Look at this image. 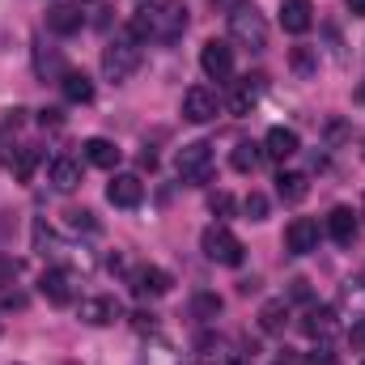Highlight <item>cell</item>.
<instances>
[{
  "label": "cell",
  "mask_w": 365,
  "mask_h": 365,
  "mask_svg": "<svg viewBox=\"0 0 365 365\" xmlns=\"http://www.w3.org/2000/svg\"><path fill=\"white\" fill-rule=\"evenodd\" d=\"M187 4L182 0H166V4H158V9H145V13H136L132 17V38L136 43H175L182 38V30H187Z\"/></svg>",
  "instance_id": "6da1fadb"
},
{
  "label": "cell",
  "mask_w": 365,
  "mask_h": 365,
  "mask_svg": "<svg viewBox=\"0 0 365 365\" xmlns=\"http://www.w3.org/2000/svg\"><path fill=\"white\" fill-rule=\"evenodd\" d=\"M230 38H234L238 47H247V51H264V47H268V21H264V13H259L251 0L230 13Z\"/></svg>",
  "instance_id": "7a4b0ae2"
},
{
  "label": "cell",
  "mask_w": 365,
  "mask_h": 365,
  "mask_svg": "<svg viewBox=\"0 0 365 365\" xmlns=\"http://www.w3.org/2000/svg\"><path fill=\"white\" fill-rule=\"evenodd\" d=\"M200 251H204L212 264H221V268H238V264L247 259L242 238H238V234H230L225 225H208V230L200 234Z\"/></svg>",
  "instance_id": "3957f363"
},
{
  "label": "cell",
  "mask_w": 365,
  "mask_h": 365,
  "mask_svg": "<svg viewBox=\"0 0 365 365\" xmlns=\"http://www.w3.org/2000/svg\"><path fill=\"white\" fill-rule=\"evenodd\" d=\"M140 68V43L128 34V38H115L106 51H102V73H106V81H128L132 73Z\"/></svg>",
  "instance_id": "277c9868"
},
{
  "label": "cell",
  "mask_w": 365,
  "mask_h": 365,
  "mask_svg": "<svg viewBox=\"0 0 365 365\" xmlns=\"http://www.w3.org/2000/svg\"><path fill=\"white\" fill-rule=\"evenodd\" d=\"M175 170H179V179L191 182V187L208 182V175H212V145H208V140H191V145H182L179 158H175Z\"/></svg>",
  "instance_id": "5b68a950"
},
{
  "label": "cell",
  "mask_w": 365,
  "mask_h": 365,
  "mask_svg": "<svg viewBox=\"0 0 365 365\" xmlns=\"http://www.w3.org/2000/svg\"><path fill=\"white\" fill-rule=\"evenodd\" d=\"M200 68H204V77H212V81L234 77V47H230L225 38H208V43L200 47Z\"/></svg>",
  "instance_id": "8992f818"
},
{
  "label": "cell",
  "mask_w": 365,
  "mask_h": 365,
  "mask_svg": "<svg viewBox=\"0 0 365 365\" xmlns=\"http://www.w3.org/2000/svg\"><path fill=\"white\" fill-rule=\"evenodd\" d=\"M217 110H221V98L208 90V86H191V90L182 93V119H191V123H212Z\"/></svg>",
  "instance_id": "52a82bcc"
},
{
  "label": "cell",
  "mask_w": 365,
  "mask_h": 365,
  "mask_svg": "<svg viewBox=\"0 0 365 365\" xmlns=\"http://www.w3.org/2000/svg\"><path fill=\"white\" fill-rule=\"evenodd\" d=\"M38 293H43L51 306H73V297H77V276L68 272V268H47L43 280H38Z\"/></svg>",
  "instance_id": "ba28073f"
},
{
  "label": "cell",
  "mask_w": 365,
  "mask_h": 365,
  "mask_svg": "<svg viewBox=\"0 0 365 365\" xmlns=\"http://www.w3.org/2000/svg\"><path fill=\"white\" fill-rule=\"evenodd\" d=\"M314 247H319V221L293 217L289 230H284V251H289V255H310Z\"/></svg>",
  "instance_id": "9c48e42d"
},
{
  "label": "cell",
  "mask_w": 365,
  "mask_h": 365,
  "mask_svg": "<svg viewBox=\"0 0 365 365\" xmlns=\"http://www.w3.org/2000/svg\"><path fill=\"white\" fill-rule=\"evenodd\" d=\"M128 284H132L136 297H166L175 289L170 272H162V268H136V272L128 276Z\"/></svg>",
  "instance_id": "30bf717a"
},
{
  "label": "cell",
  "mask_w": 365,
  "mask_h": 365,
  "mask_svg": "<svg viewBox=\"0 0 365 365\" xmlns=\"http://www.w3.org/2000/svg\"><path fill=\"white\" fill-rule=\"evenodd\" d=\"M327 234H331V242H340V247H353L357 242V234H361V221H357V212L353 208H331L327 212Z\"/></svg>",
  "instance_id": "8fae6325"
},
{
  "label": "cell",
  "mask_w": 365,
  "mask_h": 365,
  "mask_svg": "<svg viewBox=\"0 0 365 365\" xmlns=\"http://www.w3.org/2000/svg\"><path fill=\"white\" fill-rule=\"evenodd\" d=\"M106 200L115 208H136L145 200V182L136 179V175H115V179L106 182Z\"/></svg>",
  "instance_id": "7c38bea8"
},
{
  "label": "cell",
  "mask_w": 365,
  "mask_h": 365,
  "mask_svg": "<svg viewBox=\"0 0 365 365\" xmlns=\"http://www.w3.org/2000/svg\"><path fill=\"white\" fill-rule=\"evenodd\" d=\"M119 314H123V306H119L110 293H102V297H86V302H81V319H86L90 327H110Z\"/></svg>",
  "instance_id": "4fadbf2b"
},
{
  "label": "cell",
  "mask_w": 365,
  "mask_h": 365,
  "mask_svg": "<svg viewBox=\"0 0 365 365\" xmlns=\"http://www.w3.org/2000/svg\"><path fill=\"white\" fill-rule=\"evenodd\" d=\"M310 340H327L340 323H336V306H310L306 314H302V323H297Z\"/></svg>",
  "instance_id": "5bb4252c"
},
{
  "label": "cell",
  "mask_w": 365,
  "mask_h": 365,
  "mask_svg": "<svg viewBox=\"0 0 365 365\" xmlns=\"http://www.w3.org/2000/svg\"><path fill=\"white\" fill-rule=\"evenodd\" d=\"M280 26L289 34H306L314 26V4L310 0H280Z\"/></svg>",
  "instance_id": "9a60e30c"
},
{
  "label": "cell",
  "mask_w": 365,
  "mask_h": 365,
  "mask_svg": "<svg viewBox=\"0 0 365 365\" xmlns=\"http://www.w3.org/2000/svg\"><path fill=\"white\" fill-rule=\"evenodd\" d=\"M86 162L98 166V170H115V166L123 162V149H119L115 140H106V136H90V140H86Z\"/></svg>",
  "instance_id": "2e32d148"
},
{
  "label": "cell",
  "mask_w": 365,
  "mask_h": 365,
  "mask_svg": "<svg viewBox=\"0 0 365 365\" xmlns=\"http://www.w3.org/2000/svg\"><path fill=\"white\" fill-rule=\"evenodd\" d=\"M297 149H302V140H297L293 128H268V136H264V158L284 162V158H293Z\"/></svg>",
  "instance_id": "e0dca14e"
},
{
  "label": "cell",
  "mask_w": 365,
  "mask_h": 365,
  "mask_svg": "<svg viewBox=\"0 0 365 365\" xmlns=\"http://www.w3.org/2000/svg\"><path fill=\"white\" fill-rule=\"evenodd\" d=\"M81 26H86V13H81V9H73V4L47 9V30H51V34H77Z\"/></svg>",
  "instance_id": "ac0fdd59"
},
{
  "label": "cell",
  "mask_w": 365,
  "mask_h": 365,
  "mask_svg": "<svg viewBox=\"0 0 365 365\" xmlns=\"http://www.w3.org/2000/svg\"><path fill=\"white\" fill-rule=\"evenodd\" d=\"M51 187L56 191H77L81 187V162H73V158H56L51 162Z\"/></svg>",
  "instance_id": "d6986e66"
},
{
  "label": "cell",
  "mask_w": 365,
  "mask_h": 365,
  "mask_svg": "<svg viewBox=\"0 0 365 365\" xmlns=\"http://www.w3.org/2000/svg\"><path fill=\"white\" fill-rule=\"evenodd\" d=\"M259 327H264L268 336H280V331L289 327V302H284V297H272V302L259 306Z\"/></svg>",
  "instance_id": "ffe728a7"
},
{
  "label": "cell",
  "mask_w": 365,
  "mask_h": 365,
  "mask_svg": "<svg viewBox=\"0 0 365 365\" xmlns=\"http://www.w3.org/2000/svg\"><path fill=\"white\" fill-rule=\"evenodd\" d=\"M306 191H310L306 175H297V170H280V175H276V195H280L284 204H302Z\"/></svg>",
  "instance_id": "44dd1931"
},
{
  "label": "cell",
  "mask_w": 365,
  "mask_h": 365,
  "mask_svg": "<svg viewBox=\"0 0 365 365\" xmlns=\"http://www.w3.org/2000/svg\"><path fill=\"white\" fill-rule=\"evenodd\" d=\"M259 162H264V145H251V140L234 145V153H230V166H234L238 175H251Z\"/></svg>",
  "instance_id": "7402d4cb"
},
{
  "label": "cell",
  "mask_w": 365,
  "mask_h": 365,
  "mask_svg": "<svg viewBox=\"0 0 365 365\" xmlns=\"http://www.w3.org/2000/svg\"><path fill=\"white\" fill-rule=\"evenodd\" d=\"M60 90H64L68 102H93V81L86 73H64L60 77Z\"/></svg>",
  "instance_id": "603a6c76"
},
{
  "label": "cell",
  "mask_w": 365,
  "mask_h": 365,
  "mask_svg": "<svg viewBox=\"0 0 365 365\" xmlns=\"http://www.w3.org/2000/svg\"><path fill=\"white\" fill-rule=\"evenodd\" d=\"M259 81H264V77H247L238 90L230 93V110H234V115H251V106H255V93H259Z\"/></svg>",
  "instance_id": "cb8c5ba5"
},
{
  "label": "cell",
  "mask_w": 365,
  "mask_h": 365,
  "mask_svg": "<svg viewBox=\"0 0 365 365\" xmlns=\"http://www.w3.org/2000/svg\"><path fill=\"white\" fill-rule=\"evenodd\" d=\"M340 306L353 310V319H365V280H344L340 284Z\"/></svg>",
  "instance_id": "d4e9b609"
},
{
  "label": "cell",
  "mask_w": 365,
  "mask_h": 365,
  "mask_svg": "<svg viewBox=\"0 0 365 365\" xmlns=\"http://www.w3.org/2000/svg\"><path fill=\"white\" fill-rule=\"evenodd\" d=\"M38 158H43V153H38L34 145H21V149L13 153V179H17V182H30L34 166H38Z\"/></svg>",
  "instance_id": "484cf974"
},
{
  "label": "cell",
  "mask_w": 365,
  "mask_h": 365,
  "mask_svg": "<svg viewBox=\"0 0 365 365\" xmlns=\"http://www.w3.org/2000/svg\"><path fill=\"white\" fill-rule=\"evenodd\" d=\"M289 64H293V73H297V77H314V68H319V60H314V51H310V47H293Z\"/></svg>",
  "instance_id": "4316f807"
},
{
  "label": "cell",
  "mask_w": 365,
  "mask_h": 365,
  "mask_svg": "<svg viewBox=\"0 0 365 365\" xmlns=\"http://www.w3.org/2000/svg\"><path fill=\"white\" fill-rule=\"evenodd\" d=\"M191 310H195V319H204V323H208V319H217V314H221V297H217V293H200V297L191 302Z\"/></svg>",
  "instance_id": "83f0119b"
},
{
  "label": "cell",
  "mask_w": 365,
  "mask_h": 365,
  "mask_svg": "<svg viewBox=\"0 0 365 365\" xmlns=\"http://www.w3.org/2000/svg\"><path fill=\"white\" fill-rule=\"evenodd\" d=\"M242 208H247V217H251V221H268V200H264L259 191H251V195L242 200Z\"/></svg>",
  "instance_id": "f1b7e54d"
},
{
  "label": "cell",
  "mask_w": 365,
  "mask_h": 365,
  "mask_svg": "<svg viewBox=\"0 0 365 365\" xmlns=\"http://www.w3.org/2000/svg\"><path fill=\"white\" fill-rule=\"evenodd\" d=\"M208 208H212L217 217H234V195H230V191H217V195L208 200Z\"/></svg>",
  "instance_id": "f546056e"
},
{
  "label": "cell",
  "mask_w": 365,
  "mask_h": 365,
  "mask_svg": "<svg viewBox=\"0 0 365 365\" xmlns=\"http://www.w3.org/2000/svg\"><path fill=\"white\" fill-rule=\"evenodd\" d=\"M34 64H38V73H60V77H64V68H60V56H56V51H43V47H38V60H34Z\"/></svg>",
  "instance_id": "4dcf8cb0"
},
{
  "label": "cell",
  "mask_w": 365,
  "mask_h": 365,
  "mask_svg": "<svg viewBox=\"0 0 365 365\" xmlns=\"http://www.w3.org/2000/svg\"><path fill=\"white\" fill-rule=\"evenodd\" d=\"M306 361H310V365H340V357H336V349H331V344H319Z\"/></svg>",
  "instance_id": "1f68e13d"
},
{
  "label": "cell",
  "mask_w": 365,
  "mask_h": 365,
  "mask_svg": "<svg viewBox=\"0 0 365 365\" xmlns=\"http://www.w3.org/2000/svg\"><path fill=\"white\" fill-rule=\"evenodd\" d=\"M68 225H73V230H93V212H86V208H73V212H68Z\"/></svg>",
  "instance_id": "d6a6232c"
},
{
  "label": "cell",
  "mask_w": 365,
  "mask_h": 365,
  "mask_svg": "<svg viewBox=\"0 0 365 365\" xmlns=\"http://www.w3.org/2000/svg\"><path fill=\"white\" fill-rule=\"evenodd\" d=\"M289 297H293V302H310V297H314V293H310V280H293Z\"/></svg>",
  "instance_id": "836d02e7"
},
{
  "label": "cell",
  "mask_w": 365,
  "mask_h": 365,
  "mask_svg": "<svg viewBox=\"0 0 365 365\" xmlns=\"http://www.w3.org/2000/svg\"><path fill=\"white\" fill-rule=\"evenodd\" d=\"M132 319H136V331H153L158 327V314H149V310H136Z\"/></svg>",
  "instance_id": "e575fe53"
},
{
  "label": "cell",
  "mask_w": 365,
  "mask_h": 365,
  "mask_svg": "<svg viewBox=\"0 0 365 365\" xmlns=\"http://www.w3.org/2000/svg\"><path fill=\"white\" fill-rule=\"evenodd\" d=\"M349 344H365V319H353V327H349Z\"/></svg>",
  "instance_id": "d590c367"
},
{
  "label": "cell",
  "mask_w": 365,
  "mask_h": 365,
  "mask_svg": "<svg viewBox=\"0 0 365 365\" xmlns=\"http://www.w3.org/2000/svg\"><path fill=\"white\" fill-rule=\"evenodd\" d=\"M38 123H43V128H60L64 119H60V110L51 106V110H43V115H38Z\"/></svg>",
  "instance_id": "8d00e7d4"
},
{
  "label": "cell",
  "mask_w": 365,
  "mask_h": 365,
  "mask_svg": "<svg viewBox=\"0 0 365 365\" xmlns=\"http://www.w3.org/2000/svg\"><path fill=\"white\" fill-rule=\"evenodd\" d=\"M212 4H217V9H221V13H234V9H242V4H247V0H212Z\"/></svg>",
  "instance_id": "74e56055"
},
{
  "label": "cell",
  "mask_w": 365,
  "mask_h": 365,
  "mask_svg": "<svg viewBox=\"0 0 365 365\" xmlns=\"http://www.w3.org/2000/svg\"><path fill=\"white\" fill-rule=\"evenodd\" d=\"M344 4H349V13H353V17H365V0H344Z\"/></svg>",
  "instance_id": "f35d334b"
},
{
  "label": "cell",
  "mask_w": 365,
  "mask_h": 365,
  "mask_svg": "<svg viewBox=\"0 0 365 365\" xmlns=\"http://www.w3.org/2000/svg\"><path fill=\"white\" fill-rule=\"evenodd\" d=\"M276 365H297V357H289V349H284V353L276 357Z\"/></svg>",
  "instance_id": "ab89813d"
},
{
  "label": "cell",
  "mask_w": 365,
  "mask_h": 365,
  "mask_svg": "<svg viewBox=\"0 0 365 365\" xmlns=\"http://www.w3.org/2000/svg\"><path fill=\"white\" fill-rule=\"evenodd\" d=\"M357 98H361V102H365V86H361V93H357Z\"/></svg>",
  "instance_id": "60d3db41"
},
{
  "label": "cell",
  "mask_w": 365,
  "mask_h": 365,
  "mask_svg": "<svg viewBox=\"0 0 365 365\" xmlns=\"http://www.w3.org/2000/svg\"><path fill=\"white\" fill-rule=\"evenodd\" d=\"M230 365H247V361H230Z\"/></svg>",
  "instance_id": "b9f144b4"
},
{
  "label": "cell",
  "mask_w": 365,
  "mask_h": 365,
  "mask_svg": "<svg viewBox=\"0 0 365 365\" xmlns=\"http://www.w3.org/2000/svg\"><path fill=\"white\" fill-rule=\"evenodd\" d=\"M361 280H365V272H361Z\"/></svg>",
  "instance_id": "7bdbcfd3"
},
{
  "label": "cell",
  "mask_w": 365,
  "mask_h": 365,
  "mask_svg": "<svg viewBox=\"0 0 365 365\" xmlns=\"http://www.w3.org/2000/svg\"><path fill=\"white\" fill-rule=\"evenodd\" d=\"M361 365H365V361H361Z\"/></svg>",
  "instance_id": "ee69618b"
}]
</instances>
